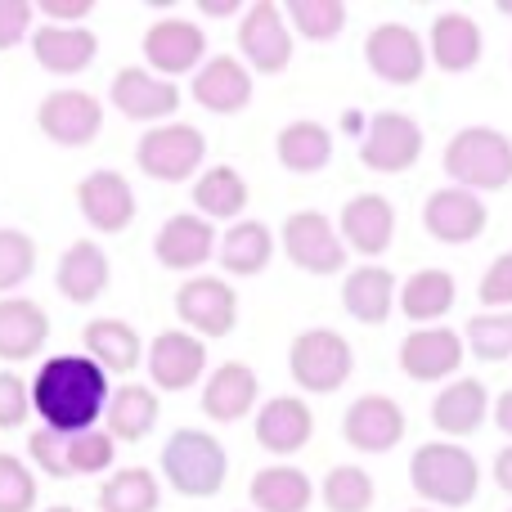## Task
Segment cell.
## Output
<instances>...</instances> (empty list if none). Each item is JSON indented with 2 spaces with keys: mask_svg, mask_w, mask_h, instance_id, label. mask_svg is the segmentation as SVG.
<instances>
[{
  "mask_svg": "<svg viewBox=\"0 0 512 512\" xmlns=\"http://www.w3.org/2000/svg\"><path fill=\"white\" fill-rule=\"evenodd\" d=\"M90 0H41V14L50 18L54 27H68V23H81V18L90 14Z\"/></svg>",
  "mask_w": 512,
  "mask_h": 512,
  "instance_id": "cell-49",
  "label": "cell"
},
{
  "mask_svg": "<svg viewBox=\"0 0 512 512\" xmlns=\"http://www.w3.org/2000/svg\"><path fill=\"white\" fill-rule=\"evenodd\" d=\"M481 27L468 14H441L427 32V63H436L441 72H472L481 63Z\"/></svg>",
  "mask_w": 512,
  "mask_h": 512,
  "instance_id": "cell-26",
  "label": "cell"
},
{
  "mask_svg": "<svg viewBox=\"0 0 512 512\" xmlns=\"http://www.w3.org/2000/svg\"><path fill=\"white\" fill-rule=\"evenodd\" d=\"M189 95H194L198 104H203L207 113H216V117L243 113V108L252 104V72H248V63L230 59V54H216V59H207L203 68L194 72Z\"/></svg>",
  "mask_w": 512,
  "mask_h": 512,
  "instance_id": "cell-20",
  "label": "cell"
},
{
  "mask_svg": "<svg viewBox=\"0 0 512 512\" xmlns=\"http://www.w3.org/2000/svg\"><path fill=\"white\" fill-rule=\"evenodd\" d=\"M207 373V346L203 337L185 328H167L149 346V378L158 391H189Z\"/></svg>",
  "mask_w": 512,
  "mask_h": 512,
  "instance_id": "cell-16",
  "label": "cell"
},
{
  "mask_svg": "<svg viewBox=\"0 0 512 512\" xmlns=\"http://www.w3.org/2000/svg\"><path fill=\"white\" fill-rule=\"evenodd\" d=\"M477 297L481 306H512V252L490 261V270L477 283Z\"/></svg>",
  "mask_w": 512,
  "mask_h": 512,
  "instance_id": "cell-47",
  "label": "cell"
},
{
  "mask_svg": "<svg viewBox=\"0 0 512 512\" xmlns=\"http://www.w3.org/2000/svg\"><path fill=\"white\" fill-rule=\"evenodd\" d=\"M239 50L248 59V72H261V77H274L292 63V32L274 0H256V5L243 9Z\"/></svg>",
  "mask_w": 512,
  "mask_h": 512,
  "instance_id": "cell-11",
  "label": "cell"
},
{
  "mask_svg": "<svg viewBox=\"0 0 512 512\" xmlns=\"http://www.w3.org/2000/svg\"><path fill=\"white\" fill-rule=\"evenodd\" d=\"M499 14H504V18H512V0H499Z\"/></svg>",
  "mask_w": 512,
  "mask_h": 512,
  "instance_id": "cell-53",
  "label": "cell"
},
{
  "mask_svg": "<svg viewBox=\"0 0 512 512\" xmlns=\"http://www.w3.org/2000/svg\"><path fill=\"white\" fill-rule=\"evenodd\" d=\"M36 9L27 0H0V50H14L23 36H32Z\"/></svg>",
  "mask_w": 512,
  "mask_h": 512,
  "instance_id": "cell-48",
  "label": "cell"
},
{
  "mask_svg": "<svg viewBox=\"0 0 512 512\" xmlns=\"http://www.w3.org/2000/svg\"><path fill=\"white\" fill-rule=\"evenodd\" d=\"M153 252H158V261L167 270H180V274L198 270V265H207L216 256V225L203 221L198 212H180L158 230Z\"/></svg>",
  "mask_w": 512,
  "mask_h": 512,
  "instance_id": "cell-22",
  "label": "cell"
},
{
  "mask_svg": "<svg viewBox=\"0 0 512 512\" xmlns=\"http://www.w3.org/2000/svg\"><path fill=\"white\" fill-rule=\"evenodd\" d=\"M194 207L203 221H239L248 207V180L234 167H207L194 180Z\"/></svg>",
  "mask_w": 512,
  "mask_h": 512,
  "instance_id": "cell-37",
  "label": "cell"
},
{
  "mask_svg": "<svg viewBox=\"0 0 512 512\" xmlns=\"http://www.w3.org/2000/svg\"><path fill=\"white\" fill-rule=\"evenodd\" d=\"M409 486L436 508H468L481 490V468L459 441H427L409 459Z\"/></svg>",
  "mask_w": 512,
  "mask_h": 512,
  "instance_id": "cell-2",
  "label": "cell"
},
{
  "mask_svg": "<svg viewBox=\"0 0 512 512\" xmlns=\"http://www.w3.org/2000/svg\"><path fill=\"white\" fill-rule=\"evenodd\" d=\"M108 396H113L108 373L90 355H54L32 378V409L59 436L90 432L104 418Z\"/></svg>",
  "mask_w": 512,
  "mask_h": 512,
  "instance_id": "cell-1",
  "label": "cell"
},
{
  "mask_svg": "<svg viewBox=\"0 0 512 512\" xmlns=\"http://www.w3.org/2000/svg\"><path fill=\"white\" fill-rule=\"evenodd\" d=\"M77 207L99 234H122L135 221V189L117 171H90L77 185Z\"/></svg>",
  "mask_w": 512,
  "mask_h": 512,
  "instance_id": "cell-19",
  "label": "cell"
},
{
  "mask_svg": "<svg viewBox=\"0 0 512 512\" xmlns=\"http://www.w3.org/2000/svg\"><path fill=\"white\" fill-rule=\"evenodd\" d=\"M342 306L355 324L382 328L391 319V306H396V274L387 265H360V270H351L342 283Z\"/></svg>",
  "mask_w": 512,
  "mask_h": 512,
  "instance_id": "cell-27",
  "label": "cell"
},
{
  "mask_svg": "<svg viewBox=\"0 0 512 512\" xmlns=\"http://www.w3.org/2000/svg\"><path fill=\"white\" fill-rule=\"evenodd\" d=\"M36 126L45 140L63 144V149H86L104 131V104L86 90H50L36 108Z\"/></svg>",
  "mask_w": 512,
  "mask_h": 512,
  "instance_id": "cell-10",
  "label": "cell"
},
{
  "mask_svg": "<svg viewBox=\"0 0 512 512\" xmlns=\"http://www.w3.org/2000/svg\"><path fill=\"white\" fill-rule=\"evenodd\" d=\"M140 50L149 59L153 77L176 81L207 63V32L198 23H189V18H158V23H149Z\"/></svg>",
  "mask_w": 512,
  "mask_h": 512,
  "instance_id": "cell-8",
  "label": "cell"
},
{
  "mask_svg": "<svg viewBox=\"0 0 512 512\" xmlns=\"http://www.w3.org/2000/svg\"><path fill=\"white\" fill-rule=\"evenodd\" d=\"M486 221H490V212L481 203V194H468L459 185L436 189L423 203V230L436 243H472V239H481Z\"/></svg>",
  "mask_w": 512,
  "mask_h": 512,
  "instance_id": "cell-17",
  "label": "cell"
},
{
  "mask_svg": "<svg viewBox=\"0 0 512 512\" xmlns=\"http://www.w3.org/2000/svg\"><path fill=\"white\" fill-rule=\"evenodd\" d=\"M274 153H279V162L292 171V176H315V171H324L328 158H333V135H328L324 122L301 117V122H288L279 131Z\"/></svg>",
  "mask_w": 512,
  "mask_h": 512,
  "instance_id": "cell-34",
  "label": "cell"
},
{
  "mask_svg": "<svg viewBox=\"0 0 512 512\" xmlns=\"http://www.w3.org/2000/svg\"><path fill=\"white\" fill-rule=\"evenodd\" d=\"M315 436V414L297 396H274L256 409V445L270 454H297Z\"/></svg>",
  "mask_w": 512,
  "mask_h": 512,
  "instance_id": "cell-24",
  "label": "cell"
},
{
  "mask_svg": "<svg viewBox=\"0 0 512 512\" xmlns=\"http://www.w3.org/2000/svg\"><path fill=\"white\" fill-rule=\"evenodd\" d=\"M463 337L454 328H414V333L400 342V373L414 382H441V378H454L463 369Z\"/></svg>",
  "mask_w": 512,
  "mask_h": 512,
  "instance_id": "cell-15",
  "label": "cell"
},
{
  "mask_svg": "<svg viewBox=\"0 0 512 512\" xmlns=\"http://www.w3.org/2000/svg\"><path fill=\"white\" fill-rule=\"evenodd\" d=\"M45 342H50V315H45L41 301L0 297V360L23 364L41 355Z\"/></svg>",
  "mask_w": 512,
  "mask_h": 512,
  "instance_id": "cell-23",
  "label": "cell"
},
{
  "mask_svg": "<svg viewBox=\"0 0 512 512\" xmlns=\"http://www.w3.org/2000/svg\"><path fill=\"white\" fill-rule=\"evenodd\" d=\"M373 477L364 468H355V463H337V468H328L324 486H319V499H324L328 512H369L373 508Z\"/></svg>",
  "mask_w": 512,
  "mask_h": 512,
  "instance_id": "cell-39",
  "label": "cell"
},
{
  "mask_svg": "<svg viewBox=\"0 0 512 512\" xmlns=\"http://www.w3.org/2000/svg\"><path fill=\"white\" fill-rule=\"evenodd\" d=\"M45 512H77V508H68V504H54V508H45Z\"/></svg>",
  "mask_w": 512,
  "mask_h": 512,
  "instance_id": "cell-54",
  "label": "cell"
},
{
  "mask_svg": "<svg viewBox=\"0 0 512 512\" xmlns=\"http://www.w3.org/2000/svg\"><path fill=\"white\" fill-rule=\"evenodd\" d=\"M409 512H436V508H409Z\"/></svg>",
  "mask_w": 512,
  "mask_h": 512,
  "instance_id": "cell-55",
  "label": "cell"
},
{
  "mask_svg": "<svg viewBox=\"0 0 512 512\" xmlns=\"http://www.w3.org/2000/svg\"><path fill=\"white\" fill-rule=\"evenodd\" d=\"M176 315L194 337H230L239 324V292L216 274H194L176 288Z\"/></svg>",
  "mask_w": 512,
  "mask_h": 512,
  "instance_id": "cell-7",
  "label": "cell"
},
{
  "mask_svg": "<svg viewBox=\"0 0 512 512\" xmlns=\"http://www.w3.org/2000/svg\"><path fill=\"white\" fill-rule=\"evenodd\" d=\"M364 59H369L373 77L391 81V86H414L427 72V45L414 27L405 23H378L364 36Z\"/></svg>",
  "mask_w": 512,
  "mask_h": 512,
  "instance_id": "cell-12",
  "label": "cell"
},
{
  "mask_svg": "<svg viewBox=\"0 0 512 512\" xmlns=\"http://www.w3.org/2000/svg\"><path fill=\"white\" fill-rule=\"evenodd\" d=\"M198 14H207V18H234V14H239V0H198Z\"/></svg>",
  "mask_w": 512,
  "mask_h": 512,
  "instance_id": "cell-51",
  "label": "cell"
},
{
  "mask_svg": "<svg viewBox=\"0 0 512 512\" xmlns=\"http://www.w3.org/2000/svg\"><path fill=\"white\" fill-rule=\"evenodd\" d=\"M108 256L99 243L90 239H77L68 252L59 256V270H54V283H59V292L72 301V306H90V301H99L108 292Z\"/></svg>",
  "mask_w": 512,
  "mask_h": 512,
  "instance_id": "cell-29",
  "label": "cell"
},
{
  "mask_svg": "<svg viewBox=\"0 0 512 512\" xmlns=\"http://www.w3.org/2000/svg\"><path fill=\"white\" fill-rule=\"evenodd\" d=\"M495 486L504 490V495H512V445L504 454H495Z\"/></svg>",
  "mask_w": 512,
  "mask_h": 512,
  "instance_id": "cell-50",
  "label": "cell"
},
{
  "mask_svg": "<svg viewBox=\"0 0 512 512\" xmlns=\"http://www.w3.org/2000/svg\"><path fill=\"white\" fill-rule=\"evenodd\" d=\"M81 346L104 373H135L144 360V342L126 319H90Z\"/></svg>",
  "mask_w": 512,
  "mask_h": 512,
  "instance_id": "cell-31",
  "label": "cell"
},
{
  "mask_svg": "<svg viewBox=\"0 0 512 512\" xmlns=\"http://www.w3.org/2000/svg\"><path fill=\"white\" fill-rule=\"evenodd\" d=\"M337 234L351 252L360 256H382L391 248V234H396V207L382 194H355L351 203L342 207V221H337Z\"/></svg>",
  "mask_w": 512,
  "mask_h": 512,
  "instance_id": "cell-21",
  "label": "cell"
},
{
  "mask_svg": "<svg viewBox=\"0 0 512 512\" xmlns=\"http://www.w3.org/2000/svg\"><path fill=\"white\" fill-rule=\"evenodd\" d=\"M256 391H261L256 373L243 360H230L203 382V414L212 423H239L256 409Z\"/></svg>",
  "mask_w": 512,
  "mask_h": 512,
  "instance_id": "cell-28",
  "label": "cell"
},
{
  "mask_svg": "<svg viewBox=\"0 0 512 512\" xmlns=\"http://www.w3.org/2000/svg\"><path fill=\"white\" fill-rule=\"evenodd\" d=\"M351 369H355L351 342H346L342 333H333V328H306V333L292 337L288 373L310 396H333V391H342Z\"/></svg>",
  "mask_w": 512,
  "mask_h": 512,
  "instance_id": "cell-5",
  "label": "cell"
},
{
  "mask_svg": "<svg viewBox=\"0 0 512 512\" xmlns=\"http://www.w3.org/2000/svg\"><path fill=\"white\" fill-rule=\"evenodd\" d=\"M486 418H490V391H486V382H477V378L450 382V387H445L441 396L432 400V423H436V432L454 436V441L472 436L481 423H486Z\"/></svg>",
  "mask_w": 512,
  "mask_h": 512,
  "instance_id": "cell-30",
  "label": "cell"
},
{
  "mask_svg": "<svg viewBox=\"0 0 512 512\" xmlns=\"http://www.w3.org/2000/svg\"><path fill=\"white\" fill-rule=\"evenodd\" d=\"M162 486L149 468H122L99 486V512H158Z\"/></svg>",
  "mask_w": 512,
  "mask_h": 512,
  "instance_id": "cell-38",
  "label": "cell"
},
{
  "mask_svg": "<svg viewBox=\"0 0 512 512\" xmlns=\"http://www.w3.org/2000/svg\"><path fill=\"white\" fill-rule=\"evenodd\" d=\"M495 423L504 436H512V391H504V396L495 400Z\"/></svg>",
  "mask_w": 512,
  "mask_h": 512,
  "instance_id": "cell-52",
  "label": "cell"
},
{
  "mask_svg": "<svg viewBox=\"0 0 512 512\" xmlns=\"http://www.w3.org/2000/svg\"><path fill=\"white\" fill-rule=\"evenodd\" d=\"M162 477L185 499H212V495H221L225 477H230V454L203 427H180L162 445Z\"/></svg>",
  "mask_w": 512,
  "mask_h": 512,
  "instance_id": "cell-4",
  "label": "cell"
},
{
  "mask_svg": "<svg viewBox=\"0 0 512 512\" xmlns=\"http://www.w3.org/2000/svg\"><path fill=\"white\" fill-rule=\"evenodd\" d=\"M207 158V140L198 126L189 122H162L153 131L140 135L135 144V167L149 180H162V185H185Z\"/></svg>",
  "mask_w": 512,
  "mask_h": 512,
  "instance_id": "cell-6",
  "label": "cell"
},
{
  "mask_svg": "<svg viewBox=\"0 0 512 512\" xmlns=\"http://www.w3.org/2000/svg\"><path fill=\"white\" fill-rule=\"evenodd\" d=\"M27 414H32V387H27L18 373L0 369V432L23 427Z\"/></svg>",
  "mask_w": 512,
  "mask_h": 512,
  "instance_id": "cell-46",
  "label": "cell"
},
{
  "mask_svg": "<svg viewBox=\"0 0 512 512\" xmlns=\"http://www.w3.org/2000/svg\"><path fill=\"white\" fill-rule=\"evenodd\" d=\"M405 409L396 405L391 396H360L351 400V409L342 414V436L351 450L360 454H387L400 445V436H405Z\"/></svg>",
  "mask_w": 512,
  "mask_h": 512,
  "instance_id": "cell-14",
  "label": "cell"
},
{
  "mask_svg": "<svg viewBox=\"0 0 512 512\" xmlns=\"http://www.w3.org/2000/svg\"><path fill=\"white\" fill-rule=\"evenodd\" d=\"M454 297H459V288H454L450 270H418L400 288V315L414 319L418 328H432L436 319L454 310Z\"/></svg>",
  "mask_w": 512,
  "mask_h": 512,
  "instance_id": "cell-35",
  "label": "cell"
},
{
  "mask_svg": "<svg viewBox=\"0 0 512 512\" xmlns=\"http://www.w3.org/2000/svg\"><path fill=\"white\" fill-rule=\"evenodd\" d=\"M248 499L256 512H306L315 499V486L301 468L292 463H270V468L252 472L248 481Z\"/></svg>",
  "mask_w": 512,
  "mask_h": 512,
  "instance_id": "cell-32",
  "label": "cell"
},
{
  "mask_svg": "<svg viewBox=\"0 0 512 512\" xmlns=\"http://www.w3.org/2000/svg\"><path fill=\"white\" fill-rule=\"evenodd\" d=\"M283 252L306 274H342L346 243L324 212H292L283 221Z\"/></svg>",
  "mask_w": 512,
  "mask_h": 512,
  "instance_id": "cell-9",
  "label": "cell"
},
{
  "mask_svg": "<svg viewBox=\"0 0 512 512\" xmlns=\"http://www.w3.org/2000/svg\"><path fill=\"white\" fill-rule=\"evenodd\" d=\"M27 454H32V468L41 472V477H54V481L72 477V468H68V436L41 427V432L27 436Z\"/></svg>",
  "mask_w": 512,
  "mask_h": 512,
  "instance_id": "cell-45",
  "label": "cell"
},
{
  "mask_svg": "<svg viewBox=\"0 0 512 512\" xmlns=\"http://www.w3.org/2000/svg\"><path fill=\"white\" fill-rule=\"evenodd\" d=\"M32 54L45 72L54 77H77L95 63L99 54V36L90 27H54V23H41L32 32Z\"/></svg>",
  "mask_w": 512,
  "mask_h": 512,
  "instance_id": "cell-25",
  "label": "cell"
},
{
  "mask_svg": "<svg viewBox=\"0 0 512 512\" xmlns=\"http://www.w3.org/2000/svg\"><path fill=\"white\" fill-rule=\"evenodd\" d=\"M445 176L468 194H495L512 185V140L495 126H468L445 144Z\"/></svg>",
  "mask_w": 512,
  "mask_h": 512,
  "instance_id": "cell-3",
  "label": "cell"
},
{
  "mask_svg": "<svg viewBox=\"0 0 512 512\" xmlns=\"http://www.w3.org/2000/svg\"><path fill=\"white\" fill-rule=\"evenodd\" d=\"M36 270V243L23 230H0V292L27 283Z\"/></svg>",
  "mask_w": 512,
  "mask_h": 512,
  "instance_id": "cell-44",
  "label": "cell"
},
{
  "mask_svg": "<svg viewBox=\"0 0 512 512\" xmlns=\"http://www.w3.org/2000/svg\"><path fill=\"white\" fill-rule=\"evenodd\" d=\"M113 436L90 427L81 436H68V468L72 477H95V472H108L113 468Z\"/></svg>",
  "mask_w": 512,
  "mask_h": 512,
  "instance_id": "cell-42",
  "label": "cell"
},
{
  "mask_svg": "<svg viewBox=\"0 0 512 512\" xmlns=\"http://www.w3.org/2000/svg\"><path fill=\"white\" fill-rule=\"evenodd\" d=\"M292 32L306 41H333L346 27V5L342 0H292L288 5Z\"/></svg>",
  "mask_w": 512,
  "mask_h": 512,
  "instance_id": "cell-41",
  "label": "cell"
},
{
  "mask_svg": "<svg viewBox=\"0 0 512 512\" xmlns=\"http://www.w3.org/2000/svg\"><path fill=\"white\" fill-rule=\"evenodd\" d=\"M158 391L153 387H140V382H126L108 396V409H104V423H108V436L113 441H144V436L158 427Z\"/></svg>",
  "mask_w": 512,
  "mask_h": 512,
  "instance_id": "cell-33",
  "label": "cell"
},
{
  "mask_svg": "<svg viewBox=\"0 0 512 512\" xmlns=\"http://www.w3.org/2000/svg\"><path fill=\"white\" fill-rule=\"evenodd\" d=\"M216 252H221L225 274H243V279H252V274H261L265 265H270L274 234H270V225H261V221H234L230 234H221Z\"/></svg>",
  "mask_w": 512,
  "mask_h": 512,
  "instance_id": "cell-36",
  "label": "cell"
},
{
  "mask_svg": "<svg viewBox=\"0 0 512 512\" xmlns=\"http://www.w3.org/2000/svg\"><path fill=\"white\" fill-rule=\"evenodd\" d=\"M113 108L131 122H167L180 108V86L176 81L153 77L149 68H122L113 77Z\"/></svg>",
  "mask_w": 512,
  "mask_h": 512,
  "instance_id": "cell-18",
  "label": "cell"
},
{
  "mask_svg": "<svg viewBox=\"0 0 512 512\" xmlns=\"http://www.w3.org/2000/svg\"><path fill=\"white\" fill-rule=\"evenodd\" d=\"M36 477L18 454H0V512H32Z\"/></svg>",
  "mask_w": 512,
  "mask_h": 512,
  "instance_id": "cell-43",
  "label": "cell"
},
{
  "mask_svg": "<svg viewBox=\"0 0 512 512\" xmlns=\"http://www.w3.org/2000/svg\"><path fill=\"white\" fill-rule=\"evenodd\" d=\"M468 351L486 364H499L512 355V310H490V315H472L468 333H463Z\"/></svg>",
  "mask_w": 512,
  "mask_h": 512,
  "instance_id": "cell-40",
  "label": "cell"
},
{
  "mask_svg": "<svg viewBox=\"0 0 512 512\" xmlns=\"http://www.w3.org/2000/svg\"><path fill=\"white\" fill-rule=\"evenodd\" d=\"M423 158V131H418L414 117L405 113H378L369 122V135L360 140V162L369 171H382V176H400L414 162Z\"/></svg>",
  "mask_w": 512,
  "mask_h": 512,
  "instance_id": "cell-13",
  "label": "cell"
}]
</instances>
